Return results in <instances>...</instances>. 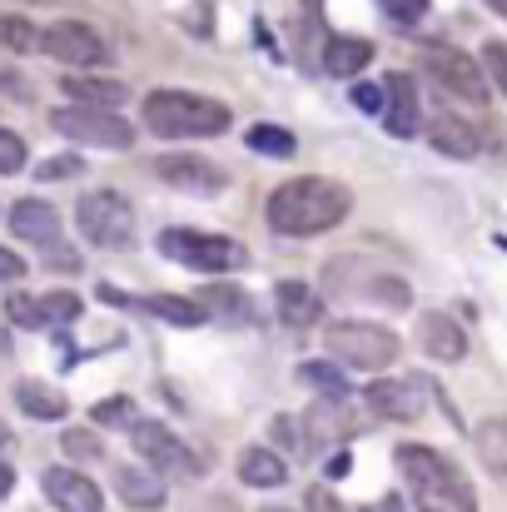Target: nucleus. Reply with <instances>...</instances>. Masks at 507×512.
Segmentation results:
<instances>
[{
  "mask_svg": "<svg viewBox=\"0 0 507 512\" xmlns=\"http://www.w3.org/2000/svg\"><path fill=\"white\" fill-rule=\"evenodd\" d=\"M40 50L55 55L60 65H75V70H90V65H105V60H110V45H105L100 30L85 25V20H55V25L40 35Z\"/></svg>",
  "mask_w": 507,
  "mask_h": 512,
  "instance_id": "obj_9",
  "label": "nucleus"
},
{
  "mask_svg": "<svg viewBox=\"0 0 507 512\" xmlns=\"http://www.w3.org/2000/svg\"><path fill=\"white\" fill-rule=\"evenodd\" d=\"M418 343H423V353L438 358V363H458V358L468 353V334H463L448 314H423V319H418Z\"/></svg>",
  "mask_w": 507,
  "mask_h": 512,
  "instance_id": "obj_17",
  "label": "nucleus"
},
{
  "mask_svg": "<svg viewBox=\"0 0 507 512\" xmlns=\"http://www.w3.org/2000/svg\"><path fill=\"white\" fill-rule=\"evenodd\" d=\"M45 498L60 512H100L105 508L100 488H95L85 473H75V468H50V473H45Z\"/></svg>",
  "mask_w": 507,
  "mask_h": 512,
  "instance_id": "obj_14",
  "label": "nucleus"
},
{
  "mask_svg": "<svg viewBox=\"0 0 507 512\" xmlns=\"http://www.w3.org/2000/svg\"><path fill=\"white\" fill-rule=\"evenodd\" d=\"M75 224L95 249H130L135 244V204L120 189H90L75 204Z\"/></svg>",
  "mask_w": 507,
  "mask_h": 512,
  "instance_id": "obj_4",
  "label": "nucleus"
},
{
  "mask_svg": "<svg viewBox=\"0 0 507 512\" xmlns=\"http://www.w3.org/2000/svg\"><path fill=\"white\" fill-rule=\"evenodd\" d=\"M483 70H488V80L507 95V40H488V45H483Z\"/></svg>",
  "mask_w": 507,
  "mask_h": 512,
  "instance_id": "obj_35",
  "label": "nucleus"
},
{
  "mask_svg": "<svg viewBox=\"0 0 507 512\" xmlns=\"http://www.w3.org/2000/svg\"><path fill=\"white\" fill-rule=\"evenodd\" d=\"M423 70H428L448 95H458V100H463V105H473V110H483V105H488V95H493V80H488L483 60L473 65V55H463V50L433 45V50H423Z\"/></svg>",
  "mask_w": 507,
  "mask_h": 512,
  "instance_id": "obj_8",
  "label": "nucleus"
},
{
  "mask_svg": "<svg viewBox=\"0 0 507 512\" xmlns=\"http://www.w3.org/2000/svg\"><path fill=\"white\" fill-rule=\"evenodd\" d=\"M473 448H478V463L507 483V418H483L473 428Z\"/></svg>",
  "mask_w": 507,
  "mask_h": 512,
  "instance_id": "obj_24",
  "label": "nucleus"
},
{
  "mask_svg": "<svg viewBox=\"0 0 507 512\" xmlns=\"http://www.w3.org/2000/svg\"><path fill=\"white\" fill-rule=\"evenodd\" d=\"M155 174L169 189H184V194H219L224 189V170L209 165L204 155H165V160H155Z\"/></svg>",
  "mask_w": 507,
  "mask_h": 512,
  "instance_id": "obj_12",
  "label": "nucleus"
},
{
  "mask_svg": "<svg viewBox=\"0 0 507 512\" xmlns=\"http://www.w3.org/2000/svg\"><path fill=\"white\" fill-rule=\"evenodd\" d=\"M65 174H80V160L70 155V160H50V165H40V179H65Z\"/></svg>",
  "mask_w": 507,
  "mask_h": 512,
  "instance_id": "obj_40",
  "label": "nucleus"
},
{
  "mask_svg": "<svg viewBox=\"0 0 507 512\" xmlns=\"http://www.w3.org/2000/svg\"><path fill=\"white\" fill-rule=\"evenodd\" d=\"M368 60H373V45L368 40H348V35L329 40V50H324V70L338 75V80H353Z\"/></svg>",
  "mask_w": 507,
  "mask_h": 512,
  "instance_id": "obj_26",
  "label": "nucleus"
},
{
  "mask_svg": "<svg viewBox=\"0 0 507 512\" xmlns=\"http://www.w3.org/2000/svg\"><path fill=\"white\" fill-rule=\"evenodd\" d=\"M10 488H15V473H10V468H5V463H0V498H5V493H10Z\"/></svg>",
  "mask_w": 507,
  "mask_h": 512,
  "instance_id": "obj_43",
  "label": "nucleus"
},
{
  "mask_svg": "<svg viewBox=\"0 0 507 512\" xmlns=\"http://www.w3.org/2000/svg\"><path fill=\"white\" fill-rule=\"evenodd\" d=\"M428 140H433V150H443V155H453V160H473V155L483 150L478 130H473L468 120H458V115H433Z\"/></svg>",
  "mask_w": 507,
  "mask_h": 512,
  "instance_id": "obj_19",
  "label": "nucleus"
},
{
  "mask_svg": "<svg viewBox=\"0 0 507 512\" xmlns=\"http://www.w3.org/2000/svg\"><path fill=\"white\" fill-rule=\"evenodd\" d=\"M10 229H15V239L40 244V249L60 244V214H55V204H45V199H20V204L10 209Z\"/></svg>",
  "mask_w": 507,
  "mask_h": 512,
  "instance_id": "obj_15",
  "label": "nucleus"
},
{
  "mask_svg": "<svg viewBox=\"0 0 507 512\" xmlns=\"http://www.w3.org/2000/svg\"><path fill=\"white\" fill-rule=\"evenodd\" d=\"M5 448H10V428L0 423V453H5Z\"/></svg>",
  "mask_w": 507,
  "mask_h": 512,
  "instance_id": "obj_44",
  "label": "nucleus"
},
{
  "mask_svg": "<svg viewBox=\"0 0 507 512\" xmlns=\"http://www.w3.org/2000/svg\"><path fill=\"white\" fill-rule=\"evenodd\" d=\"M50 125H55V135L95 145V150H130L135 145V125L120 110H105V105H80L75 100L65 110H50Z\"/></svg>",
  "mask_w": 507,
  "mask_h": 512,
  "instance_id": "obj_5",
  "label": "nucleus"
},
{
  "mask_svg": "<svg viewBox=\"0 0 507 512\" xmlns=\"http://www.w3.org/2000/svg\"><path fill=\"white\" fill-rule=\"evenodd\" d=\"M199 304L224 314V319H254V299L239 289V284H204L199 289Z\"/></svg>",
  "mask_w": 507,
  "mask_h": 512,
  "instance_id": "obj_27",
  "label": "nucleus"
},
{
  "mask_svg": "<svg viewBox=\"0 0 507 512\" xmlns=\"http://www.w3.org/2000/svg\"><path fill=\"white\" fill-rule=\"evenodd\" d=\"M309 443H329V438H348L353 433V418H348V398H319L309 408Z\"/></svg>",
  "mask_w": 507,
  "mask_h": 512,
  "instance_id": "obj_23",
  "label": "nucleus"
},
{
  "mask_svg": "<svg viewBox=\"0 0 507 512\" xmlns=\"http://www.w3.org/2000/svg\"><path fill=\"white\" fill-rule=\"evenodd\" d=\"M40 309H45V324H75V319H80V299L65 294V289H60V294H45Z\"/></svg>",
  "mask_w": 507,
  "mask_h": 512,
  "instance_id": "obj_33",
  "label": "nucleus"
},
{
  "mask_svg": "<svg viewBox=\"0 0 507 512\" xmlns=\"http://www.w3.org/2000/svg\"><path fill=\"white\" fill-rule=\"evenodd\" d=\"M363 403L383 423H413V418H423L428 393H423V378H373L363 388Z\"/></svg>",
  "mask_w": 507,
  "mask_h": 512,
  "instance_id": "obj_10",
  "label": "nucleus"
},
{
  "mask_svg": "<svg viewBox=\"0 0 507 512\" xmlns=\"http://www.w3.org/2000/svg\"><path fill=\"white\" fill-rule=\"evenodd\" d=\"M20 274H25V259L10 254V249H0V284H15Z\"/></svg>",
  "mask_w": 507,
  "mask_h": 512,
  "instance_id": "obj_39",
  "label": "nucleus"
},
{
  "mask_svg": "<svg viewBox=\"0 0 507 512\" xmlns=\"http://www.w3.org/2000/svg\"><path fill=\"white\" fill-rule=\"evenodd\" d=\"M65 95L80 105H105V110H120L130 100L125 80H105V75H65Z\"/></svg>",
  "mask_w": 507,
  "mask_h": 512,
  "instance_id": "obj_21",
  "label": "nucleus"
},
{
  "mask_svg": "<svg viewBox=\"0 0 507 512\" xmlns=\"http://www.w3.org/2000/svg\"><path fill=\"white\" fill-rule=\"evenodd\" d=\"M140 309L155 314V319H165V324H174V329H199L209 319V309L199 299H179V294H150V299H140Z\"/></svg>",
  "mask_w": 507,
  "mask_h": 512,
  "instance_id": "obj_25",
  "label": "nucleus"
},
{
  "mask_svg": "<svg viewBox=\"0 0 507 512\" xmlns=\"http://www.w3.org/2000/svg\"><path fill=\"white\" fill-rule=\"evenodd\" d=\"M30 5H55V0H30Z\"/></svg>",
  "mask_w": 507,
  "mask_h": 512,
  "instance_id": "obj_46",
  "label": "nucleus"
},
{
  "mask_svg": "<svg viewBox=\"0 0 507 512\" xmlns=\"http://www.w3.org/2000/svg\"><path fill=\"white\" fill-rule=\"evenodd\" d=\"M343 473H348V458L338 453V458H329V478H343Z\"/></svg>",
  "mask_w": 507,
  "mask_h": 512,
  "instance_id": "obj_42",
  "label": "nucleus"
},
{
  "mask_svg": "<svg viewBox=\"0 0 507 512\" xmlns=\"http://www.w3.org/2000/svg\"><path fill=\"white\" fill-rule=\"evenodd\" d=\"M25 170V140L15 130H0V174Z\"/></svg>",
  "mask_w": 507,
  "mask_h": 512,
  "instance_id": "obj_36",
  "label": "nucleus"
},
{
  "mask_svg": "<svg viewBox=\"0 0 507 512\" xmlns=\"http://www.w3.org/2000/svg\"><path fill=\"white\" fill-rule=\"evenodd\" d=\"M244 145H249L254 155H269V160H289V155H299V140H294L284 125H254V130L244 135Z\"/></svg>",
  "mask_w": 507,
  "mask_h": 512,
  "instance_id": "obj_28",
  "label": "nucleus"
},
{
  "mask_svg": "<svg viewBox=\"0 0 507 512\" xmlns=\"http://www.w3.org/2000/svg\"><path fill=\"white\" fill-rule=\"evenodd\" d=\"M130 443H135V453L150 463V468H165V473H179V478H199L204 468H199V458L169 433L165 423H135L130 428Z\"/></svg>",
  "mask_w": 507,
  "mask_h": 512,
  "instance_id": "obj_11",
  "label": "nucleus"
},
{
  "mask_svg": "<svg viewBox=\"0 0 507 512\" xmlns=\"http://www.w3.org/2000/svg\"><path fill=\"white\" fill-rule=\"evenodd\" d=\"M239 483L244 488H284L289 483V468L274 448H244L239 453Z\"/></svg>",
  "mask_w": 507,
  "mask_h": 512,
  "instance_id": "obj_20",
  "label": "nucleus"
},
{
  "mask_svg": "<svg viewBox=\"0 0 507 512\" xmlns=\"http://www.w3.org/2000/svg\"><path fill=\"white\" fill-rule=\"evenodd\" d=\"M145 125L160 140H209L224 135L234 125L229 105L214 95H194V90H155L145 95Z\"/></svg>",
  "mask_w": 507,
  "mask_h": 512,
  "instance_id": "obj_3",
  "label": "nucleus"
},
{
  "mask_svg": "<svg viewBox=\"0 0 507 512\" xmlns=\"http://www.w3.org/2000/svg\"><path fill=\"white\" fill-rule=\"evenodd\" d=\"M488 5H493V10H498V15L507 20V0H488Z\"/></svg>",
  "mask_w": 507,
  "mask_h": 512,
  "instance_id": "obj_45",
  "label": "nucleus"
},
{
  "mask_svg": "<svg viewBox=\"0 0 507 512\" xmlns=\"http://www.w3.org/2000/svg\"><path fill=\"white\" fill-rule=\"evenodd\" d=\"M299 383H309L319 398H348V378H343V368H338V363H324V358L299 363Z\"/></svg>",
  "mask_w": 507,
  "mask_h": 512,
  "instance_id": "obj_29",
  "label": "nucleus"
},
{
  "mask_svg": "<svg viewBox=\"0 0 507 512\" xmlns=\"http://www.w3.org/2000/svg\"><path fill=\"white\" fill-rule=\"evenodd\" d=\"M5 319H10L15 329H45V309H40V299H30V294H10V299H5Z\"/></svg>",
  "mask_w": 507,
  "mask_h": 512,
  "instance_id": "obj_32",
  "label": "nucleus"
},
{
  "mask_svg": "<svg viewBox=\"0 0 507 512\" xmlns=\"http://www.w3.org/2000/svg\"><path fill=\"white\" fill-rule=\"evenodd\" d=\"M353 209V194L338 184V179H319V174H304V179H289L269 194L264 204V219L274 234L284 239H314V234H329L348 219Z\"/></svg>",
  "mask_w": 507,
  "mask_h": 512,
  "instance_id": "obj_1",
  "label": "nucleus"
},
{
  "mask_svg": "<svg viewBox=\"0 0 507 512\" xmlns=\"http://www.w3.org/2000/svg\"><path fill=\"white\" fill-rule=\"evenodd\" d=\"M0 45H5V50H15V55H25V50H35V45H40V35H35V25H30V20H20V15H0Z\"/></svg>",
  "mask_w": 507,
  "mask_h": 512,
  "instance_id": "obj_31",
  "label": "nucleus"
},
{
  "mask_svg": "<svg viewBox=\"0 0 507 512\" xmlns=\"http://www.w3.org/2000/svg\"><path fill=\"white\" fill-rule=\"evenodd\" d=\"M274 309H279V319H284V324H294V329H309V324H319V314H324V299H319L309 284H299V279H284V284L274 289Z\"/></svg>",
  "mask_w": 507,
  "mask_h": 512,
  "instance_id": "obj_18",
  "label": "nucleus"
},
{
  "mask_svg": "<svg viewBox=\"0 0 507 512\" xmlns=\"http://www.w3.org/2000/svg\"><path fill=\"white\" fill-rule=\"evenodd\" d=\"M383 95H388V105H383V125H388V135L413 140V135L423 130V100H418L413 75H388Z\"/></svg>",
  "mask_w": 507,
  "mask_h": 512,
  "instance_id": "obj_13",
  "label": "nucleus"
},
{
  "mask_svg": "<svg viewBox=\"0 0 507 512\" xmlns=\"http://www.w3.org/2000/svg\"><path fill=\"white\" fill-rule=\"evenodd\" d=\"M65 453L70 458H85V463H95V458H105V443L95 438V433H85V428H65Z\"/></svg>",
  "mask_w": 507,
  "mask_h": 512,
  "instance_id": "obj_34",
  "label": "nucleus"
},
{
  "mask_svg": "<svg viewBox=\"0 0 507 512\" xmlns=\"http://www.w3.org/2000/svg\"><path fill=\"white\" fill-rule=\"evenodd\" d=\"M90 418H95L100 428H135V423H140L135 398H105V403H95V408H90Z\"/></svg>",
  "mask_w": 507,
  "mask_h": 512,
  "instance_id": "obj_30",
  "label": "nucleus"
},
{
  "mask_svg": "<svg viewBox=\"0 0 507 512\" xmlns=\"http://www.w3.org/2000/svg\"><path fill=\"white\" fill-rule=\"evenodd\" d=\"M115 493H120L125 508H135V512L165 508V478H160V468H115Z\"/></svg>",
  "mask_w": 507,
  "mask_h": 512,
  "instance_id": "obj_16",
  "label": "nucleus"
},
{
  "mask_svg": "<svg viewBox=\"0 0 507 512\" xmlns=\"http://www.w3.org/2000/svg\"><path fill=\"white\" fill-rule=\"evenodd\" d=\"M160 254H169L184 269H199V274H229V269L249 264L244 244H234L224 234H199V229H165L160 234Z\"/></svg>",
  "mask_w": 507,
  "mask_h": 512,
  "instance_id": "obj_6",
  "label": "nucleus"
},
{
  "mask_svg": "<svg viewBox=\"0 0 507 512\" xmlns=\"http://www.w3.org/2000/svg\"><path fill=\"white\" fill-rule=\"evenodd\" d=\"M363 512H408V508H403V498H378V503H368Z\"/></svg>",
  "mask_w": 507,
  "mask_h": 512,
  "instance_id": "obj_41",
  "label": "nucleus"
},
{
  "mask_svg": "<svg viewBox=\"0 0 507 512\" xmlns=\"http://www.w3.org/2000/svg\"><path fill=\"white\" fill-rule=\"evenodd\" d=\"M15 403H20L30 418H45V423H55V418L70 413L65 393L50 388V383H40V378H20V383H15Z\"/></svg>",
  "mask_w": 507,
  "mask_h": 512,
  "instance_id": "obj_22",
  "label": "nucleus"
},
{
  "mask_svg": "<svg viewBox=\"0 0 507 512\" xmlns=\"http://www.w3.org/2000/svg\"><path fill=\"white\" fill-rule=\"evenodd\" d=\"M353 105H358V110H368V115H378V110L388 105V95H383L378 85H363V80H358V85H353Z\"/></svg>",
  "mask_w": 507,
  "mask_h": 512,
  "instance_id": "obj_38",
  "label": "nucleus"
},
{
  "mask_svg": "<svg viewBox=\"0 0 507 512\" xmlns=\"http://www.w3.org/2000/svg\"><path fill=\"white\" fill-rule=\"evenodd\" d=\"M378 5H383L398 25H418V20L428 15V0H378Z\"/></svg>",
  "mask_w": 507,
  "mask_h": 512,
  "instance_id": "obj_37",
  "label": "nucleus"
},
{
  "mask_svg": "<svg viewBox=\"0 0 507 512\" xmlns=\"http://www.w3.org/2000/svg\"><path fill=\"white\" fill-rule=\"evenodd\" d=\"M398 468H403V478H408V488H413L418 512H478L473 483H468L443 453H433V448H423V443H403V448H398Z\"/></svg>",
  "mask_w": 507,
  "mask_h": 512,
  "instance_id": "obj_2",
  "label": "nucleus"
},
{
  "mask_svg": "<svg viewBox=\"0 0 507 512\" xmlns=\"http://www.w3.org/2000/svg\"><path fill=\"white\" fill-rule=\"evenodd\" d=\"M324 343L334 348L338 363H353L363 373H378L398 358V334L383 324H368V319H338L324 329Z\"/></svg>",
  "mask_w": 507,
  "mask_h": 512,
  "instance_id": "obj_7",
  "label": "nucleus"
},
{
  "mask_svg": "<svg viewBox=\"0 0 507 512\" xmlns=\"http://www.w3.org/2000/svg\"><path fill=\"white\" fill-rule=\"evenodd\" d=\"M5 348H10V343H5V334H0V353H5Z\"/></svg>",
  "mask_w": 507,
  "mask_h": 512,
  "instance_id": "obj_47",
  "label": "nucleus"
},
{
  "mask_svg": "<svg viewBox=\"0 0 507 512\" xmlns=\"http://www.w3.org/2000/svg\"><path fill=\"white\" fill-rule=\"evenodd\" d=\"M264 512H284V508H264Z\"/></svg>",
  "mask_w": 507,
  "mask_h": 512,
  "instance_id": "obj_48",
  "label": "nucleus"
}]
</instances>
